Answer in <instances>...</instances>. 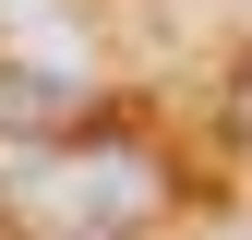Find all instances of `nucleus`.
I'll return each mask as SVG.
<instances>
[{
  "instance_id": "nucleus-1",
  "label": "nucleus",
  "mask_w": 252,
  "mask_h": 240,
  "mask_svg": "<svg viewBox=\"0 0 252 240\" xmlns=\"http://www.w3.org/2000/svg\"><path fill=\"white\" fill-rule=\"evenodd\" d=\"M156 204H168V168L120 132H96V144L48 132V144L0 156V228L12 240H132Z\"/></svg>"
}]
</instances>
